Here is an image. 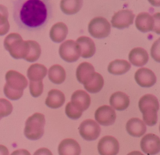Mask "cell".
<instances>
[{
  "instance_id": "obj_22",
  "label": "cell",
  "mask_w": 160,
  "mask_h": 155,
  "mask_svg": "<svg viewBox=\"0 0 160 155\" xmlns=\"http://www.w3.org/2000/svg\"><path fill=\"white\" fill-rule=\"evenodd\" d=\"M67 34H68V28L67 24L62 22H58L52 25L51 28L49 36L52 42L56 43H60L65 40Z\"/></svg>"
},
{
  "instance_id": "obj_40",
  "label": "cell",
  "mask_w": 160,
  "mask_h": 155,
  "mask_svg": "<svg viewBox=\"0 0 160 155\" xmlns=\"http://www.w3.org/2000/svg\"><path fill=\"white\" fill-rule=\"evenodd\" d=\"M128 155H144L142 152L138 151V150H135V151H132L131 153H128Z\"/></svg>"
},
{
  "instance_id": "obj_10",
  "label": "cell",
  "mask_w": 160,
  "mask_h": 155,
  "mask_svg": "<svg viewBox=\"0 0 160 155\" xmlns=\"http://www.w3.org/2000/svg\"><path fill=\"white\" fill-rule=\"evenodd\" d=\"M95 118L98 125L109 126L115 123L117 114L115 111L110 106L103 105L96 110L95 113Z\"/></svg>"
},
{
  "instance_id": "obj_23",
  "label": "cell",
  "mask_w": 160,
  "mask_h": 155,
  "mask_svg": "<svg viewBox=\"0 0 160 155\" xmlns=\"http://www.w3.org/2000/svg\"><path fill=\"white\" fill-rule=\"evenodd\" d=\"M65 103V95L58 89H52L48 92L45 100V105L52 109L59 108Z\"/></svg>"
},
{
  "instance_id": "obj_33",
  "label": "cell",
  "mask_w": 160,
  "mask_h": 155,
  "mask_svg": "<svg viewBox=\"0 0 160 155\" xmlns=\"http://www.w3.org/2000/svg\"><path fill=\"white\" fill-rule=\"evenodd\" d=\"M30 92L33 97H38L43 92V82L41 81H30Z\"/></svg>"
},
{
  "instance_id": "obj_24",
  "label": "cell",
  "mask_w": 160,
  "mask_h": 155,
  "mask_svg": "<svg viewBox=\"0 0 160 155\" xmlns=\"http://www.w3.org/2000/svg\"><path fill=\"white\" fill-rule=\"evenodd\" d=\"M48 70L45 66L40 64H34L30 66L27 71V75L30 81H41L46 76Z\"/></svg>"
},
{
  "instance_id": "obj_4",
  "label": "cell",
  "mask_w": 160,
  "mask_h": 155,
  "mask_svg": "<svg viewBox=\"0 0 160 155\" xmlns=\"http://www.w3.org/2000/svg\"><path fill=\"white\" fill-rule=\"evenodd\" d=\"M45 117L43 114L35 113L25 122L24 136L30 140H38L44 135Z\"/></svg>"
},
{
  "instance_id": "obj_26",
  "label": "cell",
  "mask_w": 160,
  "mask_h": 155,
  "mask_svg": "<svg viewBox=\"0 0 160 155\" xmlns=\"http://www.w3.org/2000/svg\"><path fill=\"white\" fill-rule=\"evenodd\" d=\"M47 74H48L50 81L56 85L62 84L65 81L66 77H67V74H66L64 68L59 64H55V65L52 66L48 69Z\"/></svg>"
},
{
  "instance_id": "obj_31",
  "label": "cell",
  "mask_w": 160,
  "mask_h": 155,
  "mask_svg": "<svg viewBox=\"0 0 160 155\" xmlns=\"http://www.w3.org/2000/svg\"><path fill=\"white\" fill-rule=\"evenodd\" d=\"M12 111V105L6 99L0 98V120L2 117L9 116Z\"/></svg>"
},
{
  "instance_id": "obj_21",
  "label": "cell",
  "mask_w": 160,
  "mask_h": 155,
  "mask_svg": "<svg viewBox=\"0 0 160 155\" xmlns=\"http://www.w3.org/2000/svg\"><path fill=\"white\" fill-rule=\"evenodd\" d=\"M135 26L142 32H148L153 31L154 28V19L148 13H140L136 17Z\"/></svg>"
},
{
  "instance_id": "obj_36",
  "label": "cell",
  "mask_w": 160,
  "mask_h": 155,
  "mask_svg": "<svg viewBox=\"0 0 160 155\" xmlns=\"http://www.w3.org/2000/svg\"><path fill=\"white\" fill-rule=\"evenodd\" d=\"M160 13H157L154 14L152 16L153 19H154V28H153V31H156L157 34H160Z\"/></svg>"
},
{
  "instance_id": "obj_12",
  "label": "cell",
  "mask_w": 160,
  "mask_h": 155,
  "mask_svg": "<svg viewBox=\"0 0 160 155\" xmlns=\"http://www.w3.org/2000/svg\"><path fill=\"white\" fill-rule=\"evenodd\" d=\"M6 85L17 91H23L28 85L27 78L22 74L13 70L7 71L6 74Z\"/></svg>"
},
{
  "instance_id": "obj_34",
  "label": "cell",
  "mask_w": 160,
  "mask_h": 155,
  "mask_svg": "<svg viewBox=\"0 0 160 155\" xmlns=\"http://www.w3.org/2000/svg\"><path fill=\"white\" fill-rule=\"evenodd\" d=\"M3 91H4V94L8 99L12 100H17L21 98V96L23 94V91H17L14 90V89H10L9 86L6 85L5 84L4 88H3Z\"/></svg>"
},
{
  "instance_id": "obj_17",
  "label": "cell",
  "mask_w": 160,
  "mask_h": 155,
  "mask_svg": "<svg viewBox=\"0 0 160 155\" xmlns=\"http://www.w3.org/2000/svg\"><path fill=\"white\" fill-rule=\"evenodd\" d=\"M76 42L81 49V56L83 58H90L95 53V44L91 38L81 36L77 39Z\"/></svg>"
},
{
  "instance_id": "obj_38",
  "label": "cell",
  "mask_w": 160,
  "mask_h": 155,
  "mask_svg": "<svg viewBox=\"0 0 160 155\" xmlns=\"http://www.w3.org/2000/svg\"><path fill=\"white\" fill-rule=\"evenodd\" d=\"M10 155H31L28 150H24V149H20V150H14Z\"/></svg>"
},
{
  "instance_id": "obj_5",
  "label": "cell",
  "mask_w": 160,
  "mask_h": 155,
  "mask_svg": "<svg viewBox=\"0 0 160 155\" xmlns=\"http://www.w3.org/2000/svg\"><path fill=\"white\" fill-rule=\"evenodd\" d=\"M88 31L92 37L104 39L110 34L111 24L104 17H95L89 22Z\"/></svg>"
},
{
  "instance_id": "obj_30",
  "label": "cell",
  "mask_w": 160,
  "mask_h": 155,
  "mask_svg": "<svg viewBox=\"0 0 160 155\" xmlns=\"http://www.w3.org/2000/svg\"><path fill=\"white\" fill-rule=\"evenodd\" d=\"M9 13L4 5L0 4V36L7 34L9 30V23L8 21Z\"/></svg>"
},
{
  "instance_id": "obj_25",
  "label": "cell",
  "mask_w": 160,
  "mask_h": 155,
  "mask_svg": "<svg viewBox=\"0 0 160 155\" xmlns=\"http://www.w3.org/2000/svg\"><path fill=\"white\" fill-rule=\"evenodd\" d=\"M131 67V64L128 61L125 59H115L109 63L108 71L112 75H120L127 73Z\"/></svg>"
},
{
  "instance_id": "obj_39",
  "label": "cell",
  "mask_w": 160,
  "mask_h": 155,
  "mask_svg": "<svg viewBox=\"0 0 160 155\" xmlns=\"http://www.w3.org/2000/svg\"><path fill=\"white\" fill-rule=\"evenodd\" d=\"M0 155H9V150L4 145L0 144Z\"/></svg>"
},
{
  "instance_id": "obj_18",
  "label": "cell",
  "mask_w": 160,
  "mask_h": 155,
  "mask_svg": "<svg viewBox=\"0 0 160 155\" xmlns=\"http://www.w3.org/2000/svg\"><path fill=\"white\" fill-rule=\"evenodd\" d=\"M126 129L130 136L141 137L146 132V125L141 119L132 117L127 122Z\"/></svg>"
},
{
  "instance_id": "obj_3",
  "label": "cell",
  "mask_w": 160,
  "mask_h": 155,
  "mask_svg": "<svg viewBox=\"0 0 160 155\" xmlns=\"http://www.w3.org/2000/svg\"><path fill=\"white\" fill-rule=\"evenodd\" d=\"M4 47L14 59H24L29 52L28 41L23 40L20 34L11 33L5 39Z\"/></svg>"
},
{
  "instance_id": "obj_9",
  "label": "cell",
  "mask_w": 160,
  "mask_h": 155,
  "mask_svg": "<svg viewBox=\"0 0 160 155\" xmlns=\"http://www.w3.org/2000/svg\"><path fill=\"white\" fill-rule=\"evenodd\" d=\"M119 150L120 144L113 136H104L98 143V151L100 155H117Z\"/></svg>"
},
{
  "instance_id": "obj_6",
  "label": "cell",
  "mask_w": 160,
  "mask_h": 155,
  "mask_svg": "<svg viewBox=\"0 0 160 155\" xmlns=\"http://www.w3.org/2000/svg\"><path fill=\"white\" fill-rule=\"evenodd\" d=\"M60 57L68 63L76 62L81 56V49L75 41L67 40L62 42L59 48Z\"/></svg>"
},
{
  "instance_id": "obj_7",
  "label": "cell",
  "mask_w": 160,
  "mask_h": 155,
  "mask_svg": "<svg viewBox=\"0 0 160 155\" xmlns=\"http://www.w3.org/2000/svg\"><path fill=\"white\" fill-rule=\"evenodd\" d=\"M79 133L81 137L87 141H93L98 139L101 133V128L95 121L87 119L83 121L79 126Z\"/></svg>"
},
{
  "instance_id": "obj_20",
  "label": "cell",
  "mask_w": 160,
  "mask_h": 155,
  "mask_svg": "<svg viewBox=\"0 0 160 155\" xmlns=\"http://www.w3.org/2000/svg\"><path fill=\"white\" fill-rule=\"evenodd\" d=\"M128 58L131 64L135 67H142L148 63L149 56H148V52L145 49L138 47V48L133 49L130 52Z\"/></svg>"
},
{
  "instance_id": "obj_14",
  "label": "cell",
  "mask_w": 160,
  "mask_h": 155,
  "mask_svg": "<svg viewBox=\"0 0 160 155\" xmlns=\"http://www.w3.org/2000/svg\"><path fill=\"white\" fill-rule=\"evenodd\" d=\"M58 152L59 155H81V146L75 139L67 138L59 144Z\"/></svg>"
},
{
  "instance_id": "obj_13",
  "label": "cell",
  "mask_w": 160,
  "mask_h": 155,
  "mask_svg": "<svg viewBox=\"0 0 160 155\" xmlns=\"http://www.w3.org/2000/svg\"><path fill=\"white\" fill-rule=\"evenodd\" d=\"M134 79L142 87L148 88L154 85L156 82V76L154 72L146 67H142L135 72Z\"/></svg>"
},
{
  "instance_id": "obj_28",
  "label": "cell",
  "mask_w": 160,
  "mask_h": 155,
  "mask_svg": "<svg viewBox=\"0 0 160 155\" xmlns=\"http://www.w3.org/2000/svg\"><path fill=\"white\" fill-rule=\"evenodd\" d=\"M104 85V79L102 76L98 73H95L93 78L89 82L84 85L86 90L91 93H97L100 92Z\"/></svg>"
},
{
  "instance_id": "obj_27",
  "label": "cell",
  "mask_w": 160,
  "mask_h": 155,
  "mask_svg": "<svg viewBox=\"0 0 160 155\" xmlns=\"http://www.w3.org/2000/svg\"><path fill=\"white\" fill-rule=\"evenodd\" d=\"M83 2L81 0H62L60 2L61 10L67 15L75 14L81 10Z\"/></svg>"
},
{
  "instance_id": "obj_32",
  "label": "cell",
  "mask_w": 160,
  "mask_h": 155,
  "mask_svg": "<svg viewBox=\"0 0 160 155\" xmlns=\"http://www.w3.org/2000/svg\"><path fill=\"white\" fill-rule=\"evenodd\" d=\"M65 113L69 118L73 119V120H77V119H79L80 117L82 116L83 112H81V111H79V110H78L77 108H75L74 106L72 105V103H70V102H69V103H67V104L66 105Z\"/></svg>"
},
{
  "instance_id": "obj_16",
  "label": "cell",
  "mask_w": 160,
  "mask_h": 155,
  "mask_svg": "<svg viewBox=\"0 0 160 155\" xmlns=\"http://www.w3.org/2000/svg\"><path fill=\"white\" fill-rule=\"evenodd\" d=\"M95 73V68L92 64L88 62H83L79 64L77 68V79L81 84L86 85L92 79Z\"/></svg>"
},
{
  "instance_id": "obj_15",
  "label": "cell",
  "mask_w": 160,
  "mask_h": 155,
  "mask_svg": "<svg viewBox=\"0 0 160 155\" xmlns=\"http://www.w3.org/2000/svg\"><path fill=\"white\" fill-rule=\"evenodd\" d=\"M75 108L83 112L89 107L91 104V97L88 92L84 90H77L72 94L71 101Z\"/></svg>"
},
{
  "instance_id": "obj_29",
  "label": "cell",
  "mask_w": 160,
  "mask_h": 155,
  "mask_svg": "<svg viewBox=\"0 0 160 155\" xmlns=\"http://www.w3.org/2000/svg\"><path fill=\"white\" fill-rule=\"evenodd\" d=\"M28 42L29 44V52L24 59L28 62H34L40 57L41 53H42L41 46L35 41L28 40Z\"/></svg>"
},
{
  "instance_id": "obj_35",
  "label": "cell",
  "mask_w": 160,
  "mask_h": 155,
  "mask_svg": "<svg viewBox=\"0 0 160 155\" xmlns=\"http://www.w3.org/2000/svg\"><path fill=\"white\" fill-rule=\"evenodd\" d=\"M159 42L160 39H157L156 42L153 43L151 49V55L153 59L157 62H160V49H159Z\"/></svg>"
},
{
  "instance_id": "obj_2",
  "label": "cell",
  "mask_w": 160,
  "mask_h": 155,
  "mask_svg": "<svg viewBox=\"0 0 160 155\" xmlns=\"http://www.w3.org/2000/svg\"><path fill=\"white\" fill-rule=\"evenodd\" d=\"M138 106L143 115L144 123L148 126H154L157 123V112L159 109L157 97L152 94H146L140 99Z\"/></svg>"
},
{
  "instance_id": "obj_8",
  "label": "cell",
  "mask_w": 160,
  "mask_h": 155,
  "mask_svg": "<svg viewBox=\"0 0 160 155\" xmlns=\"http://www.w3.org/2000/svg\"><path fill=\"white\" fill-rule=\"evenodd\" d=\"M134 17L135 16L131 9H122L114 13L111 20V24L117 29L127 28L132 24Z\"/></svg>"
},
{
  "instance_id": "obj_19",
  "label": "cell",
  "mask_w": 160,
  "mask_h": 155,
  "mask_svg": "<svg viewBox=\"0 0 160 155\" xmlns=\"http://www.w3.org/2000/svg\"><path fill=\"white\" fill-rule=\"evenodd\" d=\"M109 103L112 109L119 111H124L129 106L130 98L126 93L123 92H114L111 95Z\"/></svg>"
},
{
  "instance_id": "obj_11",
  "label": "cell",
  "mask_w": 160,
  "mask_h": 155,
  "mask_svg": "<svg viewBox=\"0 0 160 155\" xmlns=\"http://www.w3.org/2000/svg\"><path fill=\"white\" fill-rule=\"evenodd\" d=\"M141 148L148 155H156L160 151V139L158 136L149 133L141 140Z\"/></svg>"
},
{
  "instance_id": "obj_1",
  "label": "cell",
  "mask_w": 160,
  "mask_h": 155,
  "mask_svg": "<svg viewBox=\"0 0 160 155\" xmlns=\"http://www.w3.org/2000/svg\"><path fill=\"white\" fill-rule=\"evenodd\" d=\"M12 15L16 23L21 29L39 30L52 17V4L47 0H16L13 1Z\"/></svg>"
},
{
  "instance_id": "obj_37",
  "label": "cell",
  "mask_w": 160,
  "mask_h": 155,
  "mask_svg": "<svg viewBox=\"0 0 160 155\" xmlns=\"http://www.w3.org/2000/svg\"><path fill=\"white\" fill-rule=\"evenodd\" d=\"M34 155H52V153L47 148H40L34 152Z\"/></svg>"
}]
</instances>
